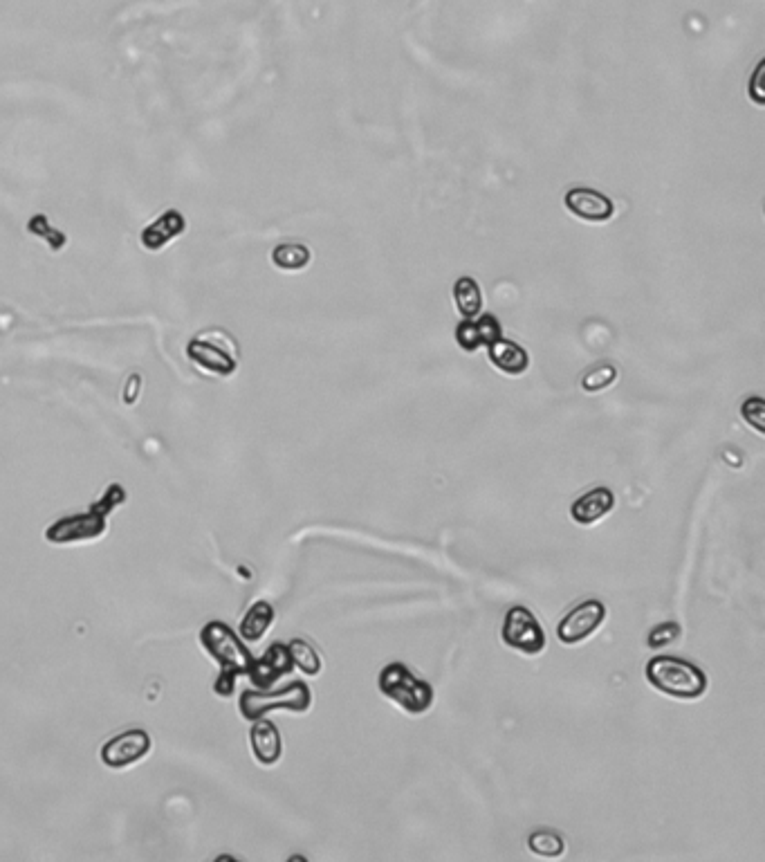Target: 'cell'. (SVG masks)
I'll return each instance as SVG.
<instances>
[{
    "label": "cell",
    "mask_w": 765,
    "mask_h": 862,
    "mask_svg": "<svg viewBox=\"0 0 765 862\" xmlns=\"http://www.w3.org/2000/svg\"><path fill=\"white\" fill-rule=\"evenodd\" d=\"M234 683H236V676H234V674H229V672H220V674H218V681H216V687H214V690H216L220 696H232V694H234Z\"/></svg>",
    "instance_id": "4316f807"
},
{
    "label": "cell",
    "mask_w": 765,
    "mask_h": 862,
    "mask_svg": "<svg viewBox=\"0 0 765 862\" xmlns=\"http://www.w3.org/2000/svg\"><path fill=\"white\" fill-rule=\"evenodd\" d=\"M501 636L505 645L530 656L539 654L546 647V634H543L537 616L528 607H521V604H516V607L505 613Z\"/></svg>",
    "instance_id": "52a82bcc"
},
{
    "label": "cell",
    "mask_w": 765,
    "mask_h": 862,
    "mask_svg": "<svg viewBox=\"0 0 765 862\" xmlns=\"http://www.w3.org/2000/svg\"><path fill=\"white\" fill-rule=\"evenodd\" d=\"M487 353H490V362L496 369L508 375H523L530 366L528 351L516 342H510V339L499 337L494 344L487 346Z\"/></svg>",
    "instance_id": "2e32d148"
},
{
    "label": "cell",
    "mask_w": 765,
    "mask_h": 862,
    "mask_svg": "<svg viewBox=\"0 0 765 862\" xmlns=\"http://www.w3.org/2000/svg\"><path fill=\"white\" fill-rule=\"evenodd\" d=\"M292 667L294 665H292L288 645L274 643L261 658L254 660L247 676L252 678V683L258 687V690H270L279 678L292 672Z\"/></svg>",
    "instance_id": "8fae6325"
},
{
    "label": "cell",
    "mask_w": 765,
    "mask_h": 862,
    "mask_svg": "<svg viewBox=\"0 0 765 862\" xmlns=\"http://www.w3.org/2000/svg\"><path fill=\"white\" fill-rule=\"evenodd\" d=\"M250 744L254 757L261 761L263 766H272L281 759L283 753V741L281 732L267 719H256L250 730Z\"/></svg>",
    "instance_id": "4fadbf2b"
},
{
    "label": "cell",
    "mask_w": 765,
    "mask_h": 862,
    "mask_svg": "<svg viewBox=\"0 0 765 862\" xmlns=\"http://www.w3.org/2000/svg\"><path fill=\"white\" fill-rule=\"evenodd\" d=\"M124 501V490L119 485L108 488L104 499L97 501L84 515L75 517H63L57 524L48 528V541L52 544H72V541H88L97 539L106 533V515L115 506Z\"/></svg>",
    "instance_id": "7a4b0ae2"
},
{
    "label": "cell",
    "mask_w": 765,
    "mask_h": 862,
    "mask_svg": "<svg viewBox=\"0 0 765 862\" xmlns=\"http://www.w3.org/2000/svg\"><path fill=\"white\" fill-rule=\"evenodd\" d=\"M528 847H530L532 854H537V856L559 858V856H564L566 842H564V838L559 836L557 831L539 829V831H534L532 836L528 838Z\"/></svg>",
    "instance_id": "44dd1931"
},
{
    "label": "cell",
    "mask_w": 765,
    "mask_h": 862,
    "mask_svg": "<svg viewBox=\"0 0 765 862\" xmlns=\"http://www.w3.org/2000/svg\"><path fill=\"white\" fill-rule=\"evenodd\" d=\"M312 705V692L308 683L292 681L283 690H247L241 696V714L247 721L263 719L272 710L306 712Z\"/></svg>",
    "instance_id": "8992f818"
},
{
    "label": "cell",
    "mask_w": 765,
    "mask_h": 862,
    "mask_svg": "<svg viewBox=\"0 0 765 862\" xmlns=\"http://www.w3.org/2000/svg\"><path fill=\"white\" fill-rule=\"evenodd\" d=\"M501 337V322L494 315H481L465 319L456 328V342L467 353H474L478 348L494 344Z\"/></svg>",
    "instance_id": "7c38bea8"
},
{
    "label": "cell",
    "mask_w": 765,
    "mask_h": 862,
    "mask_svg": "<svg viewBox=\"0 0 765 862\" xmlns=\"http://www.w3.org/2000/svg\"><path fill=\"white\" fill-rule=\"evenodd\" d=\"M454 304L458 315L463 319H472L478 317L483 308V295H481V286H478L476 279L472 277H460L454 283Z\"/></svg>",
    "instance_id": "ac0fdd59"
},
{
    "label": "cell",
    "mask_w": 765,
    "mask_h": 862,
    "mask_svg": "<svg viewBox=\"0 0 765 862\" xmlns=\"http://www.w3.org/2000/svg\"><path fill=\"white\" fill-rule=\"evenodd\" d=\"M27 229H30V234L39 236V238H45V241L50 243V247H52L54 252H59L61 247L66 245V234H61L59 229H52L50 223H48V218H45L43 214L32 216L30 223H27Z\"/></svg>",
    "instance_id": "603a6c76"
},
{
    "label": "cell",
    "mask_w": 765,
    "mask_h": 862,
    "mask_svg": "<svg viewBox=\"0 0 765 862\" xmlns=\"http://www.w3.org/2000/svg\"><path fill=\"white\" fill-rule=\"evenodd\" d=\"M606 620V607L599 600H586L579 602L575 609L566 613V618L559 622L557 636L564 645H579L588 636H593L595 631L602 627Z\"/></svg>",
    "instance_id": "ba28073f"
},
{
    "label": "cell",
    "mask_w": 765,
    "mask_h": 862,
    "mask_svg": "<svg viewBox=\"0 0 765 862\" xmlns=\"http://www.w3.org/2000/svg\"><path fill=\"white\" fill-rule=\"evenodd\" d=\"M200 643L207 649V654L220 665V672H229L234 676H241L250 672L254 658L250 649L243 645L241 636L236 631L225 625V622H209L205 629L200 631Z\"/></svg>",
    "instance_id": "5b68a950"
},
{
    "label": "cell",
    "mask_w": 765,
    "mask_h": 862,
    "mask_svg": "<svg viewBox=\"0 0 765 862\" xmlns=\"http://www.w3.org/2000/svg\"><path fill=\"white\" fill-rule=\"evenodd\" d=\"M272 622H274L272 604L261 600V602L252 604L250 611L245 613V618L241 622V627H238V631H241V638L247 640V643H258V640L267 634V629H270Z\"/></svg>",
    "instance_id": "e0dca14e"
},
{
    "label": "cell",
    "mask_w": 765,
    "mask_h": 862,
    "mask_svg": "<svg viewBox=\"0 0 765 862\" xmlns=\"http://www.w3.org/2000/svg\"><path fill=\"white\" fill-rule=\"evenodd\" d=\"M288 651H290L292 665L299 667L303 674H308V676L321 674V667H324L321 665V656H319V651L308 643V640L294 638L292 643L288 645Z\"/></svg>",
    "instance_id": "ffe728a7"
},
{
    "label": "cell",
    "mask_w": 765,
    "mask_h": 862,
    "mask_svg": "<svg viewBox=\"0 0 765 862\" xmlns=\"http://www.w3.org/2000/svg\"><path fill=\"white\" fill-rule=\"evenodd\" d=\"M380 690L409 714H425L433 703V687L404 663H391L382 669Z\"/></svg>",
    "instance_id": "3957f363"
},
{
    "label": "cell",
    "mask_w": 765,
    "mask_h": 862,
    "mask_svg": "<svg viewBox=\"0 0 765 862\" xmlns=\"http://www.w3.org/2000/svg\"><path fill=\"white\" fill-rule=\"evenodd\" d=\"M312 259V254L306 245L301 243H283L276 245L272 252V263L279 270L285 272H299L303 268H308V263Z\"/></svg>",
    "instance_id": "d6986e66"
},
{
    "label": "cell",
    "mask_w": 765,
    "mask_h": 862,
    "mask_svg": "<svg viewBox=\"0 0 765 862\" xmlns=\"http://www.w3.org/2000/svg\"><path fill=\"white\" fill-rule=\"evenodd\" d=\"M613 506H615L613 492L604 488V485H599V488L582 494V497L573 503L570 515H573V519L579 526H591L595 521L606 517L608 512L613 510Z\"/></svg>",
    "instance_id": "5bb4252c"
},
{
    "label": "cell",
    "mask_w": 765,
    "mask_h": 862,
    "mask_svg": "<svg viewBox=\"0 0 765 862\" xmlns=\"http://www.w3.org/2000/svg\"><path fill=\"white\" fill-rule=\"evenodd\" d=\"M564 205L570 214L586 223H606L613 218L615 205L606 194L591 187H575L564 196Z\"/></svg>",
    "instance_id": "30bf717a"
},
{
    "label": "cell",
    "mask_w": 765,
    "mask_h": 862,
    "mask_svg": "<svg viewBox=\"0 0 765 862\" xmlns=\"http://www.w3.org/2000/svg\"><path fill=\"white\" fill-rule=\"evenodd\" d=\"M741 416H743L745 423L757 429V434H763V431H765V425H763L765 402H763V398L754 396V398L745 400L743 407H741Z\"/></svg>",
    "instance_id": "cb8c5ba5"
},
{
    "label": "cell",
    "mask_w": 765,
    "mask_h": 862,
    "mask_svg": "<svg viewBox=\"0 0 765 862\" xmlns=\"http://www.w3.org/2000/svg\"><path fill=\"white\" fill-rule=\"evenodd\" d=\"M615 378H617V369L613 364H597L591 371L584 373L582 389L588 393H599L606 387H611Z\"/></svg>",
    "instance_id": "7402d4cb"
},
{
    "label": "cell",
    "mask_w": 765,
    "mask_h": 862,
    "mask_svg": "<svg viewBox=\"0 0 765 862\" xmlns=\"http://www.w3.org/2000/svg\"><path fill=\"white\" fill-rule=\"evenodd\" d=\"M647 681L658 692L680 701L700 699L707 692V676L698 665L678 656H656L647 663Z\"/></svg>",
    "instance_id": "6da1fadb"
},
{
    "label": "cell",
    "mask_w": 765,
    "mask_h": 862,
    "mask_svg": "<svg viewBox=\"0 0 765 862\" xmlns=\"http://www.w3.org/2000/svg\"><path fill=\"white\" fill-rule=\"evenodd\" d=\"M184 227H187L184 216L180 212H175V209H169V212H164L158 220H155V223L144 227L142 245L146 250L158 252L164 245H169L173 238H178L184 232Z\"/></svg>",
    "instance_id": "9a60e30c"
},
{
    "label": "cell",
    "mask_w": 765,
    "mask_h": 862,
    "mask_svg": "<svg viewBox=\"0 0 765 862\" xmlns=\"http://www.w3.org/2000/svg\"><path fill=\"white\" fill-rule=\"evenodd\" d=\"M761 77H763V63H759V68H757V72H754L752 84H750V97L757 106H763V102H765V90L761 86Z\"/></svg>",
    "instance_id": "484cf974"
},
{
    "label": "cell",
    "mask_w": 765,
    "mask_h": 862,
    "mask_svg": "<svg viewBox=\"0 0 765 862\" xmlns=\"http://www.w3.org/2000/svg\"><path fill=\"white\" fill-rule=\"evenodd\" d=\"M189 360L205 369L207 373L227 378L238 366V346L236 339L227 330L209 328L205 333L196 335L187 346Z\"/></svg>",
    "instance_id": "277c9868"
},
{
    "label": "cell",
    "mask_w": 765,
    "mask_h": 862,
    "mask_svg": "<svg viewBox=\"0 0 765 862\" xmlns=\"http://www.w3.org/2000/svg\"><path fill=\"white\" fill-rule=\"evenodd\" d=\"M678 636H680V627L676 625V622H662V625L651 629V634L647 638V645L651 649L667 647V645L674 643V640H678Z\"/></svg>",
    "instance_id": "d4e9b609"
},
{
    "label": "cell",
    "mask_w": 765,
    "mask_h": 862,
    "mask_svg": "<svg viewBox=\"0 0 765 862\" xmlns=\"http://www.w3.org/2000/svg\"><path fill=\"white\" fill-rule=\"evenodd\" d=\"M151 753V737L146 730H126L110 737L101 748V761L108 768H128Z\"/></svg>",
    "instance_id": "9c48e42d"
}]
</instances>
